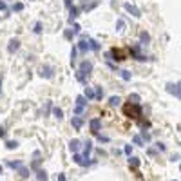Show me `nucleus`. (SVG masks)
Segmentation results:
<instances>
[{"instance_id":"obj_1","label":"nucleus","mask_w":181,"mask_h":181,"mask_svg":"<svg viewBox=\"0 0 181 181\" xmlns=\"http://www.w3.org/2000/svg\"><path fill=\"white\" fill-rule=\"evenodd\" d=\"M123 114L127 118H130L134 120V122H141V114H143V109H141V105H136V103H129L127 102L123 105Z\"/></svg>"},{"instance_id":"obj_2","label":"nucleus","mask_w":181,"mask_h":181,"mask_svg":"<svg viewBox=\"0 0 181 181\" xmlns=\"http://www.w3.org/2000/svg\"><path fill=\"white\" fill-rule=\"evenodd\" d=\"M107 58L114 60V62H123L129 58V51H127V47H112L107 53Z\"/></svg>"},{"instance_id":"obj_3","label":"nucleus","mask_w":181,"mask_h":181,"mask_svg":"<svg viewBox=\"0 0 181 181\" xmlns=\"http://www.w3.org/2000/svg\"><path fill=\"white\" fill-rule=\"evenodd\" d=\"M127 51H129V55H130L132 58H136L138 62H147V60H149V58H147L143 53H141V45H139V44H134L132 47H127Z\"/></svg>"},{"instance_id":"obj_4","label":"nucleus","mask_w":181,"mask_h":181,"mask_svg":"<svg viewBox=\"0 0 181 181\" xmlns=\"http://www.w3.org/2000/svg\"><path fill=\"white\" fill-rule=\"evenodd\" d=\"M85 105H87V100H85L83 96H76V107H74V114H76V116L83 114Z\"/></svg>"},{"instance_id":"obj_5","label":"nucleus","mask_w":181,"mask_h":181,"mask_svg":"<svg viewBox=\"0 0 181 181\" xmlns=\"http://www.w3.org/2000/svg\"><path fill=\"white\" fill-rule=\"evenodd\" d=\"M72 159H74V163L80 165V167H89V165L94 163V161H91L89 158H83L82 154H72Z\"/></svg>"},{"instance_id":"obj_6","label":"nucleus","mask_w":181,"mask_h":181,"mask_svg":"<svg viewBox=\"0 0 181 181\" xmlns=\"http://www.w3.org/2000/svg\"><path fill=\"white\" fill-rule=\"evenodd\" d=\"M123 8H125V11H127V13H130L132 16H136V18L141 16V11H139L134 4H130V2H125V4H123Z\"/></svg>"},{"instance_id":"obj_7","label":"nucleus","mask_w":181,"mask_h":181,"mask_svg":"<svg viewBox=\"0 0 181 181\" xmlns=\"http://www.w3.org/2000/svg\"><path fill=\"white\" fill-rule=\"evenodd\" d=\"M167 91L170 92V94H174L178 100L181 98V91H179V83H167Z\"/></svg>"},{"instance_id":"obj_8","label":"nucleus","mask_w":181,"mask_h":181,"mask_svg":"<svg viewBox=\"0 0 181 181\" xmlns=\"http://www.w3.org/2000/svg\"><path fill=\"white\" fill-rule=\"evenodd\" d=\"M89 127H91V132L96 136V134H98V130H100V127H102V120H100V118L91 120V122H89Z\"/></svg>"},{"instance_id":"obj_9","label":"nucleus","mask_w":181,"mask_h":181,"mask_svg":"<svg viewBox=\"0 0 181 181\" xmlns=\"http://www.w3.org/2000/svg\"><path fill=\"white\" fill-rule=\"evenodd\" d=\"M53 72H55V69L53 67H49V65H44V67H40V76L42 78H53Z\"/></svg>"},{"instance_id":"obj_10","label":"nucleus","mask_w":181,"mask_h":181,"mask_svg":"<svg viewBox=\"0 0 181 181\" xmlns=\"http://www.w3.org/2000/svg\"><path fill=\"white\" fill-rule=\"evenodd\" d=\"M78 71H82V72H87V74H91V72H92V64H91V62H87V60H83V62L80 64Z\"/></svg>"},{"instance_id":"obj_11","label":"nucleus","mask_w":181,"mask_h":181,"mask_svg":"<svg viewBox=\"0 0 181 181\" xmlns=\"http://www.w3.org/2000/svg\"><path fill=\"white\" fill-rule=\"evenodd\" d=\"M78 13H80V8H76V5H71V8H69V20H67V22L72 24V22L76 20V16H78Z\"/></svg>"},{"instance_id":"obj_12","label":"nucleus","mask_w":181,"mask_h":181,"mask_svg":"<svg viewBox=\"0 0 181 181\" xmlns=\"http://www.w3.org/2000/svg\"><path fill=\"white\" fill-rule=\"evenodd\" d=\"M18 47H20V40H18V38H13V40H9L8 51L11 53V55H13V53H16V51H18Z\"/></svg>"},{"instance_id":"obj_13","label":"nucleus","mask_w":181,"mask_h":181,"mask_svg":"<svg viewBox=\"0 0 181 181\" xmlns=\"http://www.w3.org/2000/svg\"><path fill=\"white\" fill-rule=\"evenodd\" d=\"M76 49H80L82 53H87V51H89V44H87V36H85V35H83V36H82V40L78 42Z\"/></svg>"},{"instance_id":"obj_14","label":"nucleus","mask_w":181,"mask_h":181,"mask_svg":"<svg viewBox=\"0 0 181 181\" xmlns=\"http://www.w3.org/2000/svg\"><path fill=\"white\" fill-rule=\"evenodd\" d=\"M71 125L74 127L76 130H80V129L83 127V120H82V118H78V116H72V120H71Z\"/></svg>"},{"instance_id":"obj_15","label":"nucleus","mask_w":181,"mask_h":181,"mask_svg":"<svg viewBox=\"0 0 181 181\" xmlns=\"http://www.w3.org/2000/svg\"><path fill=\"white\" fill-rule=\"evenodd\" d=\"M76 80L80 83H87V80H89V74H87V72H82V71H76Z\"/></svg>"},{"instance_id":"obj_16","label":"nucleus","mask_w":181,"mask_h":181,"mask_svg":"<svg viewBox=\"0 0 181 181\" xmlns=\"http://www.w3.org/2000/svg\"><path fill=\"white\" fill-rule=\"evenodd\" d=\"M150 42V35H149V33H145V31H141V33H139V45H147V44H149Z\"/></svg>"},{"instance_id":"obj_17","label":"nucleus","mask_w":181,"mask_h":181,"mask_svg":"<svg viewBox=\"0 0 181 181\" xmlns=\"http://www.w3.org/2000/svg\"><path fill=\"white\" fill-rule=\"evenodd\" d=\"M69 149H71L72 154H78V150H80V141H78V139H71V141H69Z\"/></svg>"},{"instance_id":"obj_18","label":"nucleus","mask_w":181,"mask_h":181,"mask_svg":"<svg viewBox=\"0 0 181 181\" xmlns=\"http://www.w3.org/2000/svg\"><path fill=\"white\" fill-rule=\"evenodd\" d=\"M91 150H92V141H85V143H83V154H82V156H83V158H89Z\"/></svg>"},{"instance_id":"obj_19","label":"nucleus","mask_w":181,"mask_h":181,"mask_svg":"<svg viewBox=\"0 0 181 181\" xmlns=\"http://www.w3.org/2000/svg\"><path fill=\"white\" fill-rule=\"evenodd\" d=\"M87 44H89V49L91 51H98L100 49V44L96 42L94 38H87Z\"/></svg>"},{"instance_id":"obj_20","label":"nucleus","mask_w":181,"mask_h":181,"mask_svg":"<svg viewBox=\"0 0 181 181\" xmlns=\"http://www.w3.org/2000/svg\"><path fill=\"white\" fill-rule=\"evenodd\" d=\"M87 102H89V100H94V89H92V87H85V96H83Z\"/></svg>"},{"instance_id":"obj_21","label":"nucleus","mask_w":181,"mask_h":181,"mask_svg":"<svg viewBox=\"0 0 181 181\" xmlns=\"http://www.w3.org/2000/svg\"><path fill=\"white\" fill-rule=\"evenodd\" d=\"M18 174H20V178H24V179H25V178H29L31 170L27 169V167H24V165H22V167H20V169H18Z\"/></svg>"},{"instance_id":"obj_22","label":"nucleus","mask_w":181,"mask_h":181,"mask_svg":"<svg viewBox=\"0 0 181 181\" xmlns=\"http://www.w3.org/2000/svg\"><path fill=\"white\" fill-rule=\"evenodd\" d=\"M36 178H38V181H47L49 179V176H47L45 170H36Z\"/></svg>"},{"instance_id":"obj_23","label":"nucleus","mask_w":181,"mask_h":181,"mask_svg":"<svg viewBox=\"0 0 181 181\" xmlns=\"http://www.w3.org/2000/svg\"><path fill=\"white\" fill-rule=\"evenodd\" d=\"M51 109H53V114H55V118H58V120L64 118V111L60 109V107H51Z\"/></svg>"},{"instance_id":"obj_24","label":"nucleus","mask_w":181,"mask_h":181,"mask_svg":"<svg viewBox=\"0 0 181 181\" xmlns=\"http://www.w3.org/2000/svg\"><path fill=\"white\" fill-rule=\"evenodd\" d=\"M98 4H100L98 0H94V2H91V4H83V8H82V9H83V11H91V9H94Z\"/></svg>"},{"instance_id":"obj_25","label":"nucleus","mask_w":181,"mask_h":181,"mask_svg":"<svg viewBox=\"0 0 181 181\" xmlns=\"http://www.w3.org/2000/svg\"><path fill=\"white\" fill-rule=\"evenodd\" d=\"M129 167L136 170L138 167H139V159H138V158H130V159H129Z\"/></svg>"},{"instance_id":"obj_26","label":"nucleus","mask_w":181,"mask_h":181,"mask_svg":"<svg viewBox=\"0 0 181 181\" xmlns=\"http://www.w3.org/2000/svg\"><path fill=\"white\" fill-rule=\"evenodd\" d=\"M120 102H122V100H120V96H111V98H109V105H111V107L120 105Z\"/></svg>"},{"instance_id":"obj_27","label":"nucleus","mask_w":181,"mask_h":181,"mask_svg":"<svg viewBox=\"0 0 181 181\" xmlns=\"http://www.w3.org/2000/svg\"><path fill=\"white\" fill-rule=\"evenodd\" d=\"M16 147H18V141H13V139L5 141V149H8V150H13V149H16Z\"/></svg>"},{"instance_id":"obj_28","label":"nucleus","mask_w":181,"mask_h":181,"mask_svg":"<svg viewBox=\"0 0 181 181\" xmlns=\"http://www.w3.org/2000/svg\"><path fill=\"white\" fill-rule=\"evenodd\" d=\"M94 98H96V100H102V98H103V89H102L100 85H96V91H94Z\"/></svg>"},{"instance_id":"obj_29","label":"nucleus","mask_w":181,"mask_h":181,"mask_svg":"<svg viewBox=\"0 0 181 181\" xmlns=\"http://www.w3.org/2000/svg\"><path fill=\"white\" fill-rule=\"evenodd\" d=\"M8 167H9V169H13V170H18L20 169V167H22V161H8Z\"/></svg>"},{"instance_id":"obj_30","label":"nucleus","mask_w":181,"mask_h":181,"mask_svg":"<svg viewBox=\"0 0 181 181\" xmlns=\"http://www.w3.org/2000/svg\"><path fill=\"white\" fill-rule=\"evenodd\" d=\"M139 100H141V98H139V94H129V103H139Z\"/></svg>"},{"instance_id":"obj_31","label":"nucleus","mask_w":181,"mask_h":181,"mask_svg":"<svg viewBox=\"0 0 181 181\" xmlns=\"http://www.w3.org/2000/svg\"><path fill=\"white\" fill-rule=\"evenodd\" d=\"M120 76H122L125 82H129V80H130V72L129 71H120Z\"/></svg>"},{"instance_id":"obj_32","label":"nucleus","mask_w":181,"mask_h":181,"mask_svg":"<svg viewBox=\"0 0 181 181\" xmlns=\"http://www.w3.org/2000/svg\"><path fill=\"white\" fill-rule=\"evenodd\" d=\"M76 64V47H72L71 49V65H74Z\"/></svg>"},{"instance_id":"obj_33","label":"nucleus","mask_w":181,"mask_h":181,"mask_svg":"<svg viewBox=\"0 0 181 181\" xmlns=\"http://www.w3.org/2000/svg\"><path fill=\"white\" fill-rule=\"evenodd\" d=\"M13 11H24V4H22V2L13 4Z\"/></svg>"},{"instance_id":"obj_34","label":"nucleus","mask_w":181,"mask_h":181,"mask_svg":"<svg viewBox=\"0 0 181 181\" xmlns=\"http://www.w3.org/2000/svg\"><path fill=\"white\" fill-rule=\"evenodd\" d=\"M40 161H42V159H35V161L31 163V169H33V170H40V169H38V167H40Z\"/></svg>"},{"instance_id":"obj_35","label":"nucleus","mask_w":181,"mask_h":181,"mask_svg":"<svg viewBox=\"0 0 181 181\" xmlns=\"http://www.w3.org/2000/svg\"><path fill=\"white\" fill-rule=\"evenodd\" d=\"M33 31H35L36 35H40V33H42V22H36V24H35V29H33Z\"/></svg>"},{"instance_id":"obj_36","label":"nucleus","mask_w":181,"mask_h":181,"mask_svg":"<svg viewBox=\"0 0 181 181\" xmlns=\"http://www.w3.org/2000/svg\"><path fill=\"white\" fill-rule=\"evenodd\" d=\"M132 141L136 143V145H143V139H141V136H138V134H136V136L132 138Z\"/></svg>"},{"instance_id":"obj_37","label":"nucleus","mask_w":181,"mask_h":181,"mask_svg":"<svg viewBox=\"0 0 181 181\" xmlns=\"http://www.w3.org/2000/svg\"><path fill=\"white\" fill-rule=\"evenodd\" d=\"M64 36H65V38H67V40H71V38H72V36H74V33H72V31H71V29H67V31H65V33H64Z\"/></svg>"},{"instance_id":"obj_38","label":"nucleus","mask_w":181,"mask_h":181,"mask_svg":"<svg viewBox=\"0 0 181 181\" xmlns=\"http://www.w3.org/2000/svg\"><path fill=\"white\" fill-rule=\"evenodd\" d=\"M123 25H125L123 20H118V24H116V31H122V29H123Z\"/></svg>"},{"instance_id":"obj_39","label":"nucleus","mask_w":181,"mask_h":181,"mask_svg":"<svg viewBox=\"0 0 181 181\" xmlns=\"http://www.w3.org/2000/svg\"><path fill=\"white\" fill-rule=\"evenodd\" d=\"M96 138L100 139V141H103V143H107V141H109V138H107V136H102V134H96Z\"/></svg>"},{"instance_id":"obj_40","label":"nucleus","mask_w":181,"mask_h":181,"mask_svg":"<svg viewBox=\"0 0 181 181\" xmlns=\"http://www.w3.org/2000/svg\"><path fill=\"white\" fill-rule=\"evenodd\" d=\"M123 152L127 154V156H130V152H132V147H130V145H125V149H123Z\"/></svg>"},{"instance_id":"obj_41","label":"nucleus","mask_w":181,"mask_h":181,"mask_svg":"<svg viewBox=\"0 0 181 181\" xmlns=\"http://www.w3.org/2000/svg\"><path fill=\"white\" fill-rule=\"evenodd\" d=\"M141 136H143L145 141H150V134H149V132H145V130H143V132H141Z\"/></svg>"},{"instance_id":"obj_42","label":"nucleus","mask_w":181,"mask_h":181,"mask_svg":"<svg viewBox=\"0 0 181 181\" xmlns=\"http://www.w3.org/2000/svg\"><path fill=\"white\" fill-rule=\"evenodd\" d=\"M80 29H82V27H80L78 24H74V25H72V33H74V35H78V33H80Z\"/></svg>"},{"instance_id":"obj_43","label":"nucleus","mask_w":181,"mask_h":181,"mask_svg":"<svg viewBox=\"0 0 181 181\" xmlns=\"http://www.w3.org/2000/svg\"><path fill=\"white\" fill-rule=\"evenodd\" d=\"M0 11H8V5H5L4 0H0Z\"/></svg>"},{"instance_id":"obj_44","label":"nucleus","mask_w":181,"mask_h":181,"mask_svg":"<svg viewBox=\"0 0 181 181\" xmlns=\"http://www.w3.org/2000/svg\"><path fill=\"white\" fill-rule=\"evenodd\" d=\"M64 4H65V8H71V5H72V0H64Z\"/></svg>"},{"instance_id":"obj_45","label":"nucleus","mask_w":181,"mask_h":181,"mask_svg":"<svg viewBox=\"0 0 181 181\" xmlns=\"http://www.w3.org/2000/svg\"><path fill=\"white\" fill-rule=\"evenodd\" d=\"M0 138H5V129L4 127H0Z\"/></svg>"},{"instance_id":"obj_46","label":"nucleus","mask_w":181,"mask_h":181,"mask_svg":"<svg viewBox=\"0 0 181 181\" xmlns=\"http://www.w3.org/2000/svg\"><path fill=\"white\" fill-rule=\"evenodd\" d=\"M56 179H58V181H65V176H64V174H58Z\"/></svg>"},{"instance_id":"obj_47","label":"nucleus","mask_w":181,"mask_h":181,"mask_svg":"<svg viewBox=\"0 0 181 181\" xmlns=\"http://www.w3.org/2000/svg\"><path fill=\"white\" fill-rule=\"evenodd\" d=\"M156 147H158L159 150H165V145H163V143H156Z\"/></svg>"},{"instance_id":"obj_48","label":"nucleus","mask_w":181,"mask_h":181,"mask_svg":"<svg viewBox=\"0 0 181 181\" xmlns=\"http://www.w3.org/2000/svg\"><path fill=\"white\" fill-rule=\"evenodd\" d=\"M0 89H2V78H0Z\"/></svg>"},{"instance_id":"obj_49","label":"nucleus","mask_w":181,"mask_h":181,"mask_svg":"<svg viewBox=\"0 0 181 181\" xmlns=\"http://www.w3.org/2000/svg\"><path fill=\"white\" fill-rule=\"evenodd\" d=\"M2 170H4V169H2V165H0V174H2Z\"/></svg>"},{"instance_id":"obj_50","label":"nucleus","mask_w":181,"mask_h":181,"mask_svg":"<svg viewBox=\"0 0 181 181\" xmlns=\"http://www.w3.org/2000/svg\"><path fill=\"white\" fill-rule=\"evenodd\" d=\"M176 181H178V179H176Z\"/></svg>"}]
</instances>
